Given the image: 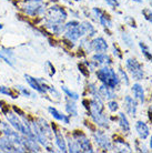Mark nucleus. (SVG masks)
<instances>
[{"mask_svg": "<svg viewBox=\"0 0 152 153\" xmlns=\"http://www.w3.org/2000/svg\"><path fill=\"white\" fill-rule=\"evenodd\" d=\"M98 80L102 84L109 87L111 89H115L120 84V78H119L118 73H115L113 69H111L109 65H103L102 68L98 69L95 72Z\"/></svg>", "mask_w": 152, "mask_h": 153, "instance_id": "2", "label": "nucleus"}, {"mask_svg": "<svg viewBox=\"0 0 152 153\" xmlns=\"http://www.w3.org/2000/svg\"><path fill=\"white\" fill-rule=\"evenodd\" d=\"M92 13H93V16L95 17V20H97L101 26H103L104 28L112 27V21H111V19L109 18V16L106 15L101 9H99V8H93V9H92Z\"/></svg>", "mask_w": 152, "mask_h": 153, "instance_id": "12", "label": "nucleus"}, {"mask_svg": "<svg viewBox=\"0 0 152 153\" xmlns=\"http://www.w3.org/2000/svg\"><path fill=\"white\" fill-rule=\"evenodd\" d=\"M0 59H2L7 65H11V67L15 65V57H13L12 50H9V49L0 50Z\"/></svg>", "mask_w": 152, "mask_h": 153, "instance_id": "24", "label": "nucleus"}, {"mask_svg": "<svg viewBox=\"0 0 152 153\" xmlns=\"http://www.w3.org/2000/svg\"><path fill=\"white\" fill-rule=\"evenodd\" d=\"M108 108H109V110H110L111 112H115V111H118L119 104L114 99L109 100V102H108Z\"/></svg>", "mask_w": 152, "mask_h": 153, "instance_id": "34", "label": "nucleus"}, {"mask_svg": "<svg viewBox=\"0 0 152 153\" xmlns=\"http://www.w3.org/2000/svg\"><path fill=\"white\" fill-rule=\"evenodd\" d=\"M136 149L139 151V152H148V149L145 146V144L141 141H137L136 142Z\"/></svg>", "mask_w": 152, "mask_h": 153, "instance_id": "36", "label": "nucleus"}, {"mask_svg": "<svg viewBox=\"0 0 152 153\" xmlns=\"http://www.w3.org/2000/svg\"><path fill=\"white\" fill-rule=\"evenodd\" d=\"M142 16L145 17V19L148 21L149 23L152 25V10L150 8H145L142 9Z\"/></svg>", "mask_w": 152, "mask_h": 153, "instance_id": "33", "label": "nucleus"}, {"mask_svg": "<svg viewBox=\"0 0 152 153\" xmlns=\"http://www.w3.org/2000/svg\"><path fill=\"white\" fill-rule=\"evenodd\" d=\"M90 47H91L92 51H95V53L107 52V50H108V43L102 37H97V38L93 39L90 42Z\"/></svg>", "mask_w": 152, "mask_h": 153, "instance_id": "14", "label": "nucleus"}, {"mask_svg": "<svg viewBox=\"0 0 152 153\" xmlns=\"http://www.w3.org/2000/svg\"><path fill=\"white\" fill-rule=\"evenodd\" d=\"M131 91H132V93H133V98L137 100L139 103L145 104V89L142 87V84H140L139 82L133 83L132 88H131Z\"/></svg>", "mask_w": 152, "mask_h": 153, "instance_id": "15", "label": "nucleus"}, {"mask_svg": "<svg viewBox=\"0 0 152 153\" xmlns=\"http://www.w3.org/2000/svg\"><path fill=\"white\" fill-rule=\"evenodd\" d=\"M76 1H80V0H76Z\"/></svg>", "mask_w": 152, "mask_h": 153, "instance_id": "45", "label": "nucleus"}, {"mask_svg": "<svg viewBox=\"0 0 152 153\" xmlns=\"http://www.w3.org/2000/svg\"><path fill=\"white\" fill-rule=\"evenodd\" d=\"M67 12L62 7L59 6H52L48 9L46 15V26L51 32L56 35H61L65 31V25L63 22L67 19Z\"/></svg>", "mask_w": 152, "mask_h": 153, "instance_id": "1", "label": "nucleus"}, {"mask_svg": "<svg viewBox=\"0 0 152 153\" xmlns=\"http://www.w3.org/2000/svg\"><path fill=\"white\" fill-rule=\"evenodd\" d=\"M121 39L122 41L124 42V45L129 48H134V43H133L132 37L128 33V32H122L121 33Z\"/></svg>", "mask_w": 152, "mask_h": 153, "instance_id": "30", "label": "nucleus"}, {"mask_svg": "<svg viewBox=\"0 0 152 153\" xmlns=\"http://www.w3.org/2000/svg\"><path fill=\"white\" fill-rule=\"evenodd\" d=\"M93 139H95V144L101 148V149L106 150V151H111L113 150V144L110 141L109 137L106 133H103L102 131H95L93 133Z\"/></svg>", "mask_w": 152, "mask_h": 153, "instance_id": "7", "label": "nucleus"}, {"mask_svg": "<svg viewBox=\"0 0 152 153\" xmlns=\"http://www.w3.org/2000/svg\"><path fill=\"white\" fill-rule=\"evenodd\" d=\"M126 68L130 76H132L136 81H141L145 78V71H143V67L141 63L138 61L137 59L129 58L126 60Z\"/></svg>", "mask_w": 152, "mask_h": 153, "instance_id": "4", "label": "nucleus"}, {"mask_svg": "<svg viewBox=\"0 0 152 153\" xmlns=\"http://www.w3.org/2000/svg\"><path fill=\"white\" fill-rule=\"evenodd\" d=\"M6 117H7L8 121L10 123V126H11L16 131L22 133L23 135H27V130H26V128H25V126H23L22 120H20L13 112H8L7 114H6Z\"/></svg>", "mask_w": 152, "mask_h": 153, "instance_id": "11", "label": "nucleus"}, {"mask_svg": "<svg viewBox=\"0 0 152 153\" xmlns=\"http://www.w3.org/2000/svg\"><path fill=\"white\" fill-rule=\"evenodd\" d=\"M139 48H140L141 52H142V54L145 56V59H148L149 61L152 62V54H151V52H150V49H149V47L145 45V42L140 41V42H139Z\"/></svg>", "mask_w": 152, "mask_h": 153, "instance_id": "29", "label": "nucleus"}, {"mask_svg": "<svg viewBox=\"0 0 152 153\" xmlns=\"http://www.w3.org/2000/svg\"><path fill=\"white\" fill-rule=\"evenodd\" d=\"M22 10L29 16H39L45 12V6L41 0H27L22 6Z\"/></svg>", "mask_w": 152, "mask_h": 153, "instance_id": "5", "label": "nucleus"}, {"mask_svg": "<svg viewBox=\"0 0 152 153\" xmlns=\"http://www.w3.org/2000/svg\"><path fill=\"white\" fill-rule=\"evenodd\" d=\"M148 117H149V120H150L152 123V105H150L148 109Z\"/></svg>", "mask_w": 152, "mask_h": 153, "instance_id": "40", "label": "nucleus"}, {"mask_svg": "<svg viewBox=\"0 0 152 153\" xmlns=\"http://www.w3.org/2000/svg\"><path fill=\"white\" fill-rule=\"evenodd\" d=\"M61 88H62V91L65 92L66 94H67V96H68V98H69V99H72V100H75V101H77V100L79 99V94H78V93H77V92H73V91H71V90H70V89H68V88H67V87H66V85H62V87H61Z\"/></svg>", "mask_w": 152, "mask_h": 153, "instance_id": "31", "label": "nucleus"}, {"mask_svg": "<svg viewBox=\"0 0 152 153\" xmlns=\"http://www.w3.org/2000/svg\"><path fill=\"white\" fill-rule=\"evenodd\" d=\"M72 138L75 139L76 142L78 143V146H79L81 152H90V153L93 152V148H92V146H91V142H90V140H89L82 132H79V131L75 132L72 135Z\"/></svg>", "mask_w": 152, "mask_h": 153, "instance_id": "8", "label": "nucleus"}, {"mask_svg": "<svg viewBox=\"0 0 152 153\" xmlns=\"http://www.w3.org/2000/svg\"><path fill=\"white\" fill-rule=\"evenodd\" d=\"M0 130L2 131V133H4V137H7L9 140L11 142H13L17 146H23L22 144V138L20 137L18 132H16L13 129H12L11 126H9L8 123L6 122H0Z\"/></svg>", "mask_w": 152, "mask_h": 153, "instance_id": "6", "label": "nucleus"}, {"mask_svg": "<svg viewBox=\"0 0 152 153\" xmlns=\"http://www.w3.org/2000/svg\"><path fill=\"white\" fill-rule=\"evenodd\" d=\"M118 123L119 126L124 133H129L130 132V123L129 120L127 118V115L123 112H120L118 115Z\"/></svg>", "mask_w": 152, "mask_h": 153, "instance_id": "25", "label": "nucleus"}, {"mask_svg": "<svg viewBox=\"0 0 152 153\" xmlns=\"http://www.w3.org/2000/svg\"><path fill=\"white\" fill-rule=\"evenodd\" d=\"M0 151L1 152H25L26 148L15 144L7 137L0 138Z\"/></svg>", "mask_w": 152, "mask_h": 153, "instance_id": "9", "label": "nucleus"}, {"mask_svg": "<svg viewBox=\"0 0 152 153\" xmlns=\"http://www.w3.org/2000/svg\"><path fill=\"white\" fill-rule=\"evenodd\" d=\"M123 107L126 109V112L131 117H136L138 111V101L134 98L130 96H126L123 99Z\"/></svg>", "mask_w": 152, "mask_h": 153, "instance_id": "13", "label": "nucleus"}, {"mask_svg": "<svg viewBox=\"0 0 152 153\" xmlns=\"http://www.w3.org/2000/svg\"><path fill=\"white\" fill-rule=\"evenodd\" d=\"M118 76H119V78H120V81H122V82L124 83V85H129V83H130L129 76H128V73H127L124 70L119 69Z\"/></svg>", "mask_w": 152, "mask_h": 153, "instance_id": "32", "label": "nucleus"}, {"mask_svg": "<svg viewBox=\"0 0 152 153\" xmlns=\"http://www.w3.org/2000/svg\"><path fill=\"white\" fill-rule=\"evenodd\" d=\"M17 88L19 89L20 91H21V93H22L23 96H26V97H34V94L31 93L29 90L27 88H25V87H21V85H19V87H17Z\"/></svg>", "mask_w": 152, "mask_h": 153, "instance_id": "38", "label": "nucleus"}, {"mask_svg": "<svg viewBox=\"0 0 152 153\" xmlns=\"http://www.w3.org/2000/svg\"><path fill=\"white\" fill-rule=\"evenodd\" d=\"M112 144H113V150L117 152H131L132 151L131 146L122 139H115Z\"/></svg>", "mask_w": 152, "mask_h": 153, "instance_id": "19", "label": "nucleus"}, {"mask_svg": "<svg viewBox=\"0 0 152 153\" xmlns=\"http://www.w3.org/2000/svg\"><path fill=\"white\" fill-rule=\"evenodd\" d=\"M104 2H106L109 7H111L112 9H115V8L119 7V1L118 0H104Z\"/></svg>", "mask_w": 152, "mask_h": 153, "instance_id": "37", "label": "nucleus"}, {"mask_svg": "<svg viewBox=\"0 0 152 153\" xmlns=\"http://www.w3.org/2000/svg\"><path fill=\"white\" fill-rule=\"evenodd\" d=\"M66 110L70 115H73V117H77L78 115V107H77L75 100L72 99H68L67 102H66Z\"/></svg>", "mask_w": 152, "mask_h": 153, "instance_id": "26", "label": "nucleus"}, {"mask_svg": "<svg viewBox=\"0 0 152 153\" xmlns=\"http://www.w3.org/2000/svg\"><path fill=\"white\" fill-rule=\"evenodd\" d=\"M149 148H150V150L152 151V135H151V138H150V140H149Z\"/></svg>", "mask_w": 152, "mask_h": 153, "instance_id": "41", "label": "nucleus"}, {"mask_svg": "<svg viewBox=\"0 0 152 153\" xmlns=\"http://www.w3.org/2000/svg\"><path fill=\"white\" fill-rule=\"evenodd\" d=\"M48 111H49L50 114L53 117V119H56V120H58V121H60V122H63L65 124H68V123L70 122V119H69L68 115L62 114L60 111H58L56 108L49 107V108H48Z\"/></svg>", "mask_w": 152, "mask_h": 153, "instance_id": "22", "label": "nucleus"}, {"mask_svg": "<svg viewBox=\"0 0 152 153\" xmlns=\"http://www.w3.org/2000/svg\"><path fill=\"white\" fill-rule=\"evenodd\" d=\"M26 81L28 82V84L30 85L31 88L36 90V91L40 92V93H47V85L46 81H43L40 78H32L30 76H25Z\"/></svg>", "mask_w": 152, "mask_h": 153, "instance_id": "10", "label": "nucleus"}, {"mask_svg": "<svg viewBox=\"0 0 152 153\" xmlns=\"http://www.w3.org/2000/svg\"><path fill=\"white\" fill-rule=\"evenodd\" d=\"M90 117L95 121V124H98L100 128H103V129L109 128V120L103 114V112H90Z\"/></svg>", "mask_w": 152, "mask_h": 153, "instance_id": "17", "label": "nucleus"}, {"mask_svg": "<svg viewBox=\"0 0 152 153\" xmlns=\"http://www.w3.org/2000/svg\"><path fill=\"white\" fill-rule=\"evenodd\" d=\"M82 25V27H83V30H84V36H89V37H92V36L95 35V27L92 26L90 22H88V21H84V22L81 23Z\"/></svg>", "mask_w": 152, "mask_h": 153, "instance_id": "28", "label": "nucleus"}, {"mask_svg": "<svg viewBox=\"0 0 152 153\" xmlns=\"http://www.w3.org/2000/svg\"><path fill=\"white\" fill-rule=\"evenodd\" d=\"M148 2H149V4H151V6H152V0H148Z\"/></svg>", "mask_w": 152, "mask_h": 153, "instance_id": "43", "label": "nucleus"}, {"mask_svg": "<svg viewBox=\"0 0 152 153\" xmlns=\"http://www.w3.org/2000/svg\"><path fill=\"white\" fill-rule=\"evenodd\" d=\"M0 94H6V96H9V97H11V98H17V97L9 90V88H6V87H0Z\"/></svg>", "mask_w": 152, "mask_h": 153, "instance_id": "35", "label": "nucleus"}, {"mask_svg": "<svg viewBox=\"0 0 152 153\" xmlns=\"http://www.w3.org/2000/svg\"><path fill=\"white\" fill-rule=\"evenodd\" d=\"M65 37L69 41L76 42L84 36V30L82 25L78 21H69L65 25Z\"/></svg>", "mask_w": 152, "mask_h": 153, "instance_id": "3", "label": "nucleus"}, {"mask_svg": "<svg viewBox=\"0 0 152 153\" xmlns=\"http://www.w3.org/2000/svg\"><path fill=\"white\" fill-rule=\"evenodd\" d=\"M22 144L29 151H32V152H39L40 151L38 142L36 141V140H34V139L28 138L26 135H25V138H22Z\"/></svg>", "mask_w": 152, "mask_h": 153, "instance_id": "21", "label": "nucleus"}, {"mask_svg": "<svg viewBox=\"0 0 152 153\" xmlns=\"http://www.w3.org/2000/svg\"><path fill=\"white\" fill-rule=\"evenodd\" d=\"M1 29H2V25H1V23H0V30H1Z\"/></svg>", "mask_w": 152, "mask_h": 153, "instance_id": "44", "label": "nucleus"}, {"mask_svg": "<svg viewBox=\"0 0 152 153\" xmlns=\"http://www.w3.org/2000/svg\"><path fill=\"white\" fill-rule=\"evenodd\" d=\"M98 91H99V94L102 99H108V100H112L115 99V93L113 92V89L107 87L104 84H101L99 88H98Z\"/></svg>", "mask_w": 152, "mask_h": 153, "instance_id": "20", "label": "nucleus"}, {"mask_svg": "<svg viewBox=\"0 0 152 153\" xmlns=\"http://www.w3.org/2000/svg\"><path fill=\"white\" fill-rule=\"evenodd\" d=\"M92 61H95L98 65H110L111 59L110 57L106 53V52H99L95 53L92 57Z\"/></svg>", "mask_w": 152, "mask_h": 153, "instance_id": "18", "label": "nucleus"}, {"mask_svg": "<svg viewBox=\"0 0 152 153\" xmlns=\"http://www.w3.org/2000/svg\"><path fill=\"white\" fill-rule=\"evenodd\" d=\"M113 53L115 54V56H117L119 59H121V58H122V54L120 53V50H119L115 46H113Z\"/></svg>", "mask_w": 152, "mask_h": 153, "instance_id": "39", "label": "nucleus"}, {"mask_svg": "<svg viewBox=\"0 0 152 153\" xmlns=\"http://www.w3.org/2000/svg\"><path fill=\"white\" fill-rule=\"evenodd\" d=\"M67 149H68L69 152L71 153H79L81 152L78 143L76 142V140L72 138V137H69L68 138V142H67Z\"/></svg>", "mask_w": 152, "mask_h": 153, "instance_id": "27", "label": "nucleus"}, {"mask_svg": "<svg viewBox=\"0 0 152 153\" xmlns=\"http://www.w3.org/2000/svg\"><path fill=\"white\" fill-rule=\"evenodd\" d=\"M134 128H136L138 137L141 140H147L150 137V129H149V126L145 121H137Z\"/></svg>", "mask_w": 152, "mask_h": 153, "instance_id": "16", "label": "nucleus"}, {"mask_svg": "<svg viewBox=\"0 0 152 153\" xmlns=\"http://www.w3.org/2000/svg\"><path fill=\"white\" fill-rule=\"evenodd\" d=\"M133 2H137V4H142L143 2V0H132Z\"/></svg>", "mask_w": 152, "mask_h": 153, "instance_id": "42", "label": "nucleus"}, {"mask_svg": "<svg viewBox=\"0 0 152 153\" xmlns=\"http://www.w3.org/2000/svg\"><path fill=\"white\" fill-rule=\"evenodd\" d=\"M54 140H56V144L58 146L59 150H60L61 152H67L68 149H67V142H66L65 138H63V135L62 133H60L58 130H56V128H54Z\"/></svg>", "mask_w": 152, "mask_h": 153, "instance_id": "23", "label": "nucleus"}]
</instances>
